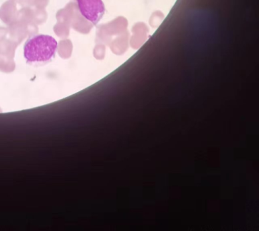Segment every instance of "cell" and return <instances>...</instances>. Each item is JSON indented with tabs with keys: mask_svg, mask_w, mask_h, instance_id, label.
Returning a JSON list of instances; mask_svg holds the SVG:
<instances>
[{
	"mask_svg": "<svg viewBox=\"0 0 259 231\" xmlns=\"http://www.w3.org/2000/svg\"><path fill=\"white\" fill-rule=\"evenodd\" d=\"M58 42L51 35L40 34L30 37L24 46V57L28 64L45 65L55 57Z\"/></svg>",
	"mask_w": 259,
	"mask_h": 231,
	"instance_id": "cell-1",
	"label": "cell"
},
{
	"mask_svg": "<svg viewBox=\"0 0 259 231\" xmlns=\"http://www.w3.org/2000/svg\"><path fill=\"white\" fill-rule=\"evenodd\" d=\"M80 13L94 25H97L105 13V6L102 0H77Z\"/></svg>",
	"mask_w": 259,
	"mask_h": 231,
	"instance_id": "cell-2",
	"label": "cell"
}]
</instances>
